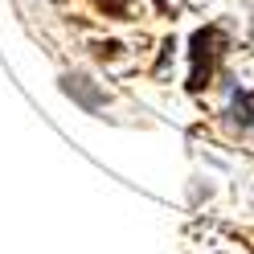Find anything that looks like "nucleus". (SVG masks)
Returning a JSON list of instances; mask_svg holds the SVG:
<instances>
[{"label":"nucleus","instance_id":"3","mask_svg":"<svg viewBox=\"0 0 254 254\" xmlns=\"http://www.w3.org/2000/svg\"><path fill=\"white\" fill-rule=\"evenodd\" d=\"M230 119L238 131H246V127H254V90H238L234 103H230Z\"/></svg>","mask_w":254,"mask_h":254},{"label":"nucleus","instance_id":"5","mask_svg":"<svg viewBox=\"0 0 254 254\" xmlns=\"http://www.w3.org/2000/svg\"><path fill=\"white\" fill-rule=\"evenodd\" d=\"M152 4H156V8H160V12H168V0H152Z\"/></svg>","mask_w":254,"mask_h":254},{"label":"nucleus","instance_id":"1","mask_svg":"<svg viewBox=\"0 0 254 254\" xmlns=\"http://www.w3.org/2000/svg\"><path fill=\"white\" fill-rule=\"evenodd\" d=\"M193 74H189V90L193 94H201L205 86H209V78H213V70H217V58L226 54V33H221L217 25H205V29H197L193 33Z\"/></svg>","mask_w":254,"mask_h":254},{"label":"nucleus","instance_id":"4","mask_svg":"<svg viewBox=\"0 0 254 254\" xmlns=\"http://www.w3.org/2000/svg\"><path fill=\"white\" fill-rule=\"evenodd\" d=\"M94 8H99V12H107V17H127L131 0H94Z\"/></svg>","mask_w":254,"mask_h":254},{"label":"nucleus","instance_id":"2","mask_svg":"<svg viewBox=\"0 0 254 254\" xmlns=\"http://www.w3.org/2000/svg\"><path fill=\"white\" fill-rule=\"evenodd\" d=\"M62 90H66L70 99H78L86 111H99L107 103V94L99 86H90V78H82V74H66V78H62Z\"/></svg>","mask_w":254,"mask_h":254}]
</instances>
